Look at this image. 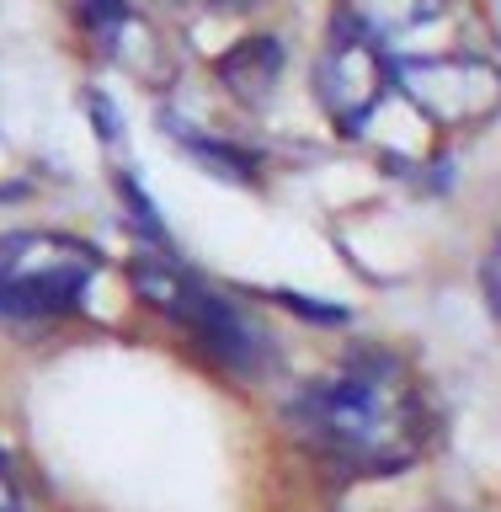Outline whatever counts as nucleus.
<instances>
[{"label": "nucleus", "mask_w": 501, "mask_h": 512, "mask_svg": "<svg viewBox=\"0 0 501 512\" xmlns=\"http://www.w3.org/2000/svg\"><path fill=\"white\" fill-rule=\"evenodd\" d=\"M283 422L299 448L352 475H400L432 443V400L406 358L384 347L347 352L331 374L299 384L283 400Z\"/></svg>", "instance_id": "nucleus-1"}, {"label": "nucleus", "mask_w": 501, "mask_h": 512, "mask_svg": "<svg viewBox=\"0 0 501 512\" xmlns=\"http://www.w3.org/2000/svg\"><path fill=\"white\" fill-rule=\"evenodd\" d=\"M134 288H139V299L166 310L176 326H187L192 342L214 363L230 368V374H246V379L267 374V363H272L267 331L235 299H224L219 288H208L187 267H176L171 256H144V262H134Z\"/></svg>", "instance_id": "nucleus-2"}, {"label": "nucleus", "mask_w": 501, "mask_h": 512, "mask_svg": "<svg viewBox=\"0 0 501 512\" xmlns=\"http://www.w3.org/2000/svg\"><path fill=\"white\" fill-rule=\"evenodd\" d=\"M102 251L59 230H6L0 235V315L54 320L86 304Z\"/></svg>", "instance_id": "nucleus-3"}, {"label": "nucleus", "mask_w": 501, "mask_h": 512, "mask_svg": "<svg viewBox=\"0 0 501 512\" xmlns=\"http://www.w3.org/2000/svg\"><path fill=\"white\" fill-rule=\"evenodd\" d=\"M395 96H400V70L390 48L336 11L326 48L315 59V102L331 118V128L336 134H363V128H374L384 118V107Z\"/></svg>", "instance_id": "nucleus-4"}, {"label": "nucleus", "mask_w": 501, "mask_h": 512, "mask_svg": "<svg viewBox=\"0 0 501 512\" xmlns=\"http://www.w3.org/2000/svg\"><path fill=\"white\" fill-rule=\"evenodd\" d=\"M400 91L438 128H475L501 112V70L480 54H422L395 59Z\"/></svg>", "instance_id": "nucleus-5"}, {"label": "nucleus", "mask_w": 501, "mask_h": 512, "mask_svg": "<svg viewBox=\"0 0 501 512\" xmlns=\"http://www.w3.org/2000/svg\"><path fill=\"white\" fill-rule=\"evenodd\" d=\"M278 75H283V48L278 38H246L235 43L230 54L219 59V80L235 102L246 107H267L272 91H278Z\"/></svg>", "instance_id": "nucleus-6"}, {"label": "nucleus", "mask_w": 501, "mask_h": 512, "mask_svg": "<svg viewBox=\"0 0 501 512\" xmlns=\"http://www.w3.org/2000/svg\"><path fill=\"white\" fill-rule=\"evenodd\" d=\"M443 0H342V16L358 22L363 32H374L379 43L390 38H411L427 22H438Z\"/></svg>", "instance_id": "nucleus-7"}, {"label": "nucleus", "mask_w": 501, "mask_h": 512, "mask_svg": "<svg viewBox=\"0 0 501 512\" xmlns=\"http://www.w3.org/2000/svg\"><path fill=\"white\" fill-rule=\"evenodd\" d=\"M75 11L96 38H118L123 27H134V6L128 0H75Z\"/></svg>", "instance_id": "nucleus-8"}, {"label": "nucleus", "mask_w": 501, "mask_h": 512, "mask_svg": "<svg viewBox=\"0 0 501 512\" xmlns=\"http://www.w3.org/2000/svg\"><path fill=\"white\" fill-rule=\"evenodd\" d=\"M480 283H486V299H491V310L501 320V235H496V246L486 256V267H480Z\"/></svg>", "instance_id": "nucleus-9"}, {"label": "nucleus", "mask_w": 501, "mask_h": 512, "mask_svg": "<svg viewBox=\"0 0 501 512\" xmlns=\"http://www.w3.org/2000/svg\"><path fill=\"white\" fill-rule=\"evenodd\" d=\"M0 512H22V496H16V486H11L6 459H0Z\"/></svg>", "instance_id": "nucleus-10"}, {"label": "nucleus", "mask_w": 501, "mask_h": 512, "mask_svg": "<svg viewBox=\"0 0 501 512\" xmlns=\"http://www.w3.org/2000/svg\"><path fill=\"white\" fill-rule=\"evenodd\" d=\"M176 6H198V11H208V6H240V0H176Z\"/></svg>", "instance_id": "nucleus-11"}]
</instances>
